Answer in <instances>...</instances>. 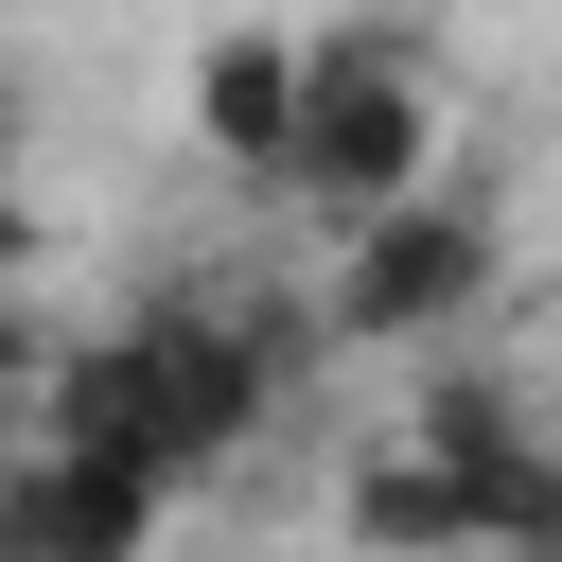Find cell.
Returning <instances> with one entry per match:
<instances>
[{"mask_svg": "<svg viewBox=\"0 0 562 562\" xmlns=\"http://www.w3.org/2000/svg\"><path fill=\"white\" fill-rule=\"evenodd\" d=\"M0 562H18V527H0Z\"/></svg>", "mask_w": 562, "mask_h": 562, "instance_id": "10", "label": "cell"}, {"mask_svg": "<svg viewBox=\"0 0 562 562\" xmlns=\"http://www.w3.org/2000/svg\"><path fill=\"white\" fill-rule=\"evenodd\" d=\"M18 123H35V88H18V70H0V158H18Z\"/></svg>", "mask_w": 562, "mask_h": 562, "instance_id": "9", "label": "cell"}, {"mask_svg": "<svg viewBox=\"0 0 562 562\" xmlns=\"http://www.w3.org/2000/svg\"><path fill=\"white\" fill-rule=\"evenodd\" d=\"M474 299H492V211L422 176V193L351 211V246H334V281H316V334H334V351H439Z\"/></svg>", "mask_w": 562, "mask_h": 562, "instance_id": "2", "label": "cell"}, {"mask_svg": "<svg viewBox=\"0 0 562 562\" xmlns=\"http://www.w3.org/2000/svg\"><path fill=\"white\" fill-rule=\"evenodd\" d=\"M123 334H140V369H158V457H176V474H211V457H246V439L281 422V316L158 299V316H123Z\"/></svg>", "mask_w": 562, "mask_h": 562, "instance_id": "3", "label": "cell"}, {"mask_svg": "<svg viewBox=\"0 0 562 562\" xmlns=\"http://www.w3.org/2000/svg\"><path fill=\"white\" fill-rule=\"evenodd\" d=\"M281 123H299V53L246 18V35H211L193 53V140L228 158V176H281Z\"/></svg>", "mask_w": 562, "mask_h": 562, "instance_id": "6", "label": "cell"}, {"mask_svg": "<svg viewBox=\"0 0 562 562\" xmlns=\"http://www.w3.org/2000/svg\"><path fill=\"white\" fill-rule=\"evenodd\" d=\"M334 527H351L369 562H474V474H439L422 439H386V457H351Z\"/></svg>", "mask_w": 562, "mask_h": 562, "instance_id": "5", "label": "cell"}, {"mask_svg": "<svg viewBox=\"0 0 562 562\" xmlns=\"http://www.w3.org/2000/svg\"><path fill=\"white\" fill-rule=\"evenodd\" d=\"M439 176V70L404 53V35H334V53H299V123H281V176L263 193H299V211H386V193H422Z\"/></svg>", "mask_w": 562, "mask_h": 562, "instance_id": "1", "label": "cell"}, {"mask_svg": "<svg viewBox=\"0 0 562 562\" xmlns=\"http://www.w3.org/2000/svg\"><path fill=\"white\" fill-rule=\"evenodd\" d=\"M404 439H422L439 474H492V457L527 439V386H492V369H422V404H404Z\"/></svg>", "mask_w": 562, "mask_h": 562, "instance_id": "7", "label": "cell"}, {"mask_svg": "<svg viewBox=\"0 0 562 562\" xmlns=\"http://www.w3.org/2000/svg\"><path fill=\"white\" fill-rule=\"evenodd\" d=\"M158 509H176V474H140V457H70V439H18V457H0L18 562H140Z\"/></svg>", "mask_w": 562, "mask_h": 562, "instance_id": "4", "label": "cell"}, {"mask_svg": "<svg viewBox=\"0 0 562 562\" xmlns=\"http://www.w3.org/2000/svg\"><path fill=\"white\" fill-rule=\"evenodd\" d=\"M18 263H35V211H18V193H0V281H18Z\"/></svg>", "mask_w": 562, "mask_h": 562, "instance_id": "8", "label": "cell"}]
</instances>
